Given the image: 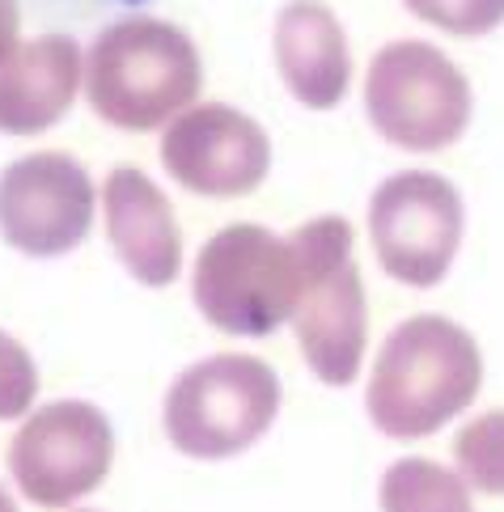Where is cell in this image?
<instances>
[{"instance_id":"cell-17","label":"cell","mask_w":504,"mask_h":512,"mask_svg":"<svg viewBox=\"0 0 504 512\" xmlns=\"http://www.w3.org/2000/svg\"><path fill=\"white\" fill-rule=\"evenodd\" d=\"M39 398V369L13 335L0 331V419H22L30 415Z\"/></svg>"},{"instance_id":"cell-14","label":"cell","mask_w":504,"mask_h":512,"mask_svg":"<svg viewBox=\"0 0 504 512\" xmlns=\"http://www.w3.org/2000/svg\"><path fill=\"white\" fill-rule=\"evenodd\" d=\"M377 496H382V512H475L466 479L432 457L390 462Z\"/></svg>"},{"instance_id":"cell-16","label":"cell","mask_w":504,"mask_h":512,"mask_svg":"<svg viewBox=\"0 0 504 512\" xmlns=\"http://www.w3.org/2000/svg\"><path fill=\"white\" fill-rule=\"evenodd\" d=\"M407 13L458 39H479L504 22V0H403Z\"/></svg>"},{"instance_id":"cell-6","label":"cell","mask_w":504,"mask_h":512,"mask_svg":"<svg viewBox=\"0 0 504 512\" xmlns=\"http://www.w3.org/2000/svg\"><path fill=\"white\" fill-rule=\"evenodd\" d=\"M466 208L449 178L432 170L390 174L369 199V242L382 271L407 288H437L462 246Z\"/></svg>"},{"instance_id":"cell-1","label":"cell","mask_w":504,"mask_h":512,"mask_svg":"<svg viewBox=\"0 0 504 512\" xmlns=\"http://www.w3.org/2000/svg\"><path fill=\"white\" fill-rule=\"evenodd\" d=\"M348 254L352 225L344 216H314L288 237L250 221L225 225L195 259L191 297L216 331L263 339L293 322L310 284Z\"/></svg>"},{"instance_id":"cell-18","label":"cell","mask_w":504,"mask_h":512,"mask_svg":"<svg viewBox=\"0 0 504 512\" xmlns=\"http://www.w3.org/2000/svg\"><path fill=\"white\" fill-rule=\"evenodd\" d=\"M17 34H22V9H17V0H0V68H5L13 60V51L22 47Z\"/></svg>"},{"instance_id":"cell-8","label":"cell","mask_w":504,"mask_h":512,"mask_svg":"<svg viewBox=\"0 0 504 512\" xmlns=\"http://www.w3.org/2000/svg\"><path fill=\"white\" fill-rule=\"evenodd\" d=\"M94 208V178L60 149L17 157L0 174V237L30 259L77 250L94 229Z\"/></svg>"},{"instance_id":"cell-3","label":"cell","mask_w":504,"mask_h":512,"mask_svg":"<svg viewBox=\"0 0 504 512\" xmlns=\"http://www.w3.org/2000/svg\"><path fill=\"white\" fill-rule=\"evenodd\" d=\"M204 89L200 47L161 17H115L85 51V98L94 115L123 132L170 127Z\"/></svg>"},{"instance_id":"cell-12","label":"cell","mask_w":504,"mask_h":512,"mask_svg":"<svg viewBox=\"0 0 504 512\" xmlns=\"http://www.w3.org/2000/svg\"><path fill=\"white\" fill-rule=\"evenodd\" d=\"M276 68L301 106L331 111L344 102L352 81V51L344 22L322 0H288L272 34Z\"/></svg>"},{"instance_id":"cell-11","label":"cell","mask_w":504,"mask_h":512,"mask_svg":"<svg viewBox=\"0 0 504 512\" xmlns=\"http://www.w3.org/2000/svg\"><path fill=\"white\" fill-rule=\"evenodd\" d=\"M106 237L119 254L123 271L144 288H166L183 271V233H178L170 199L157 182L136 170L119 166L106 174L102 187Z\"/></svg>"},{"instance_id":"cell-15","label":"cell","mask_w":504,"mask_h":512,"mask_svg":"<svg viewBox=\"0 0 504 512\" xmlns=\"http://www.w3.org/2000/svg\"><path fill=\"white\" fill-rule=\"evenodd\" d=\"M454 462L466 487L504 496V411H483L454 436Z\"/></svg>"},{"instance_id":"cell-7","label":"cell","mask_w":504,"mask_h":512,"mask_svg":"<svg viewBox=\"0 0 504 512\" xmlns=\"http://www.w3.org/2000/svg\"><path fill=\"white\" fill-rule=\"evenodd\" d=\"M115 462V428L94 402L60 398L30 411L9 441V474L39 508H68L98 491Z\"/></svg>"},{"instance_id":"cell-21","label":"cell","mask_w":504,"mask_h":512,"mask_svg":"<svg viewBox=\"0 0 504 512\" xmlns=\"http://www.w3.org/2000/svg\"><path fill=\"white\" fill-rule=\"evenodd\" d=\"M72 512H89V508H72Z\"/></svg>"},{"instance_id":"cell-19","label":"cell","mask_w":504,"mask_h":512,"mask_svg":"<svg viewBox=\"0 0 504 512\" xmlns=\"http://www.w3.org/2000/svg\"><path fill=\"white\" fill-rule=\"evenodd\" d=\"M0 512H17V504H13V496L5 487H0Z\"/></svg>"},{"instance_id":"cell-9","label":"cell","mask_w":504,"mask_h":512,"mask_svg":"<svg viewBox=\"0 0 504 512\" xmlns=\"http://www.w3.org/2000/svg\"><path fill=\"white\" fill-rule=\"evenodd\" d=\"M161 166L191 195L238 199L263 187L272 170V140L246 111L200 102L166 127Z\"/></svg>"},{"instance_id":"cell-4","label":"cell","mask_w":504,"mask_h":512,"mask_svg":"<svg viewBox=\"0 0 504 512\" xmlns=\"http://www.w3.org/2000/svg\"><path fill=\"white\" fill-rule=\"evenodd\" d=\"M280 415V377L267 360L216 352L174 377L161 402V424L178 453L225 462L272 432Z\"/></svg>"},{"instance_id":"cell-20","label":"cell","mask_w":504,"mask_h":512,"mask_svg":"<svg viewBox=\"0 0 504 512\" xmlns=\"http://www.w3.org/2000/svg\"><path fill=\"white\" fill-rule=\"evenodd\" d=\"M102 5H144V0H102Z\"/></svg>"},{"instance_id":"cell-2","label":"cell","mask_w":504,"mask_h":512,"mask_svg":"<svg viewBox=\"0 0 504 512\" xmlns=\"http://www.w3.org/2000/svg\"><path fill=\"white\" fill-rule=\"evenodd\" d=\"M483 386V356L466 326L416 314L386 335L373 360L365 411L390 441H424L458 419Z\"/></svg>"},{"instance_id":"cell-10","label":"cell","mask_w":504,"mask_h":512,"mask_svg":"<svg viewBox=\"0 0 504 512\" xmlns=\"http://www.w3.org/2000/svg\"><path fill=\"white\" fill-rule=\"evenodd\" d=\"M293 335L322 386L344 390L360 377L369 343V305L352 254L331 263L310 284L293 314Z\"/></svg>"},{"instance_id":"cell-5","label":"cell","mask_w":504,"mask_h":512,"mask_svg":"<svg viewBox=\"0 0 504 512\" xmlns=\"http://www.w3.org/2000/svg\"><path fill=\"white\" fill-rule=\"evenodd\" d=\"M471 81L420 39H394L369 60L365 115L377 136L407 153H441L471 127Z\"/></svg>"},{"instance_id":"cell-13","label":"cell","mask_w":504,"mask_h":512,"mask_svg":"<svg viewBox=\"0 0 504 512\" xmlns=\"http://www.w3.org/2000/svg\"><path fill=\"white\" fill-rule=\"evenodd\" d=\"M85 81V56L72 34H39L0 68V132L39 136L56 127Z\"/></svg>"}]
</instances>
